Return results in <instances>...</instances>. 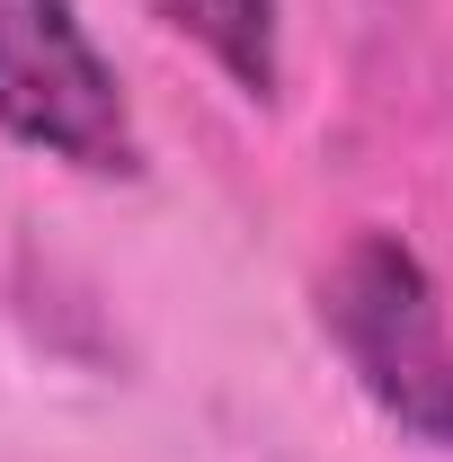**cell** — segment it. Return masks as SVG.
Returning a JSON list of instances; mask_svg holds the SVG:
<instances>
[{
  "instance_id": "cell-3",
  "label": "cell",
  "mask_w": 453,
  "mask_h": 462,
  "mask_svg": "<svg viewBox=\"0 0 453 462\" xmlns=\"http://www.w3.org/2000/svg\"><path fill=\"white\" fill-rule=\"evenodd\" d=\"M161 18L214 54V71H223L231 89L276 98V80H284V18H276V0H161Z\"/></svg>"
},
{
  "instance_id": "cell-1",
  "label": "cell",
  "mask_w": 453,
  "mask_h": 462,
  "mask_svg": "<svg viewBox=\"0 0 453 462\" xmlns=\"http://www.w3.org/2000/svg\"><path fill=\"white\" fill-rule=\"evenodd\" d=\"M320 329L365 401L418 445H453V320L400 231H356L320 276Z\"/></svg>"
},
{
  "instance_id": "cell-2",
  "label": "cell",
  "mask_w": 453,
  "mask_h": 462,
  "mask_svg": "<svg viewBox=\"0 0 453 462\" xmlns=\"http://www.w3.org/2000/svg\"><path fill=\"white\" fill-rule=\"evenodd\" d=\"M0 125L27 152H54L89 178H134L143 134L116 89V62L71 0H0Z\"/></svg>"
}]
</instances>
